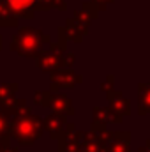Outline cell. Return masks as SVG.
Masks as SVG:
<instances>
[{"mask_svg":"<svg viewBox=\"0 0 150 152\" xmlns=\"http://www.w3.org/2000/svg\"><path fill=\"white\" fill-rule=\"evenodd\" d=\"M14 7H18V9H23V7H28V5H32L36 0H9Z\"/></svg>","mask_w":150,"mask_h":152,"instance_id":"cell-1","label":"cell"}]
</instances>
